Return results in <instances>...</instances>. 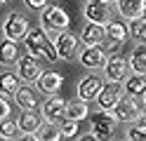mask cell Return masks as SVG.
Returning a JSON list of instances; mask_svg holds the SVG:
<instances>
[{"label": "cell", "instance_id": "obj_1", "mask_svg": "<svg viewBox=\"0 0 146 141\" xmlns=\"http://www.w3.org/2000/svg\"><path fill=\"white\" fill-rule=\"evenodd\" d=\"M24 42H26V50H29V54L33 56H38V59H45V61H59V52H57V47H54V42L47 38V31L40 26V28H31L29 35L24 38Z\"/></svg>", "mask_w": 146, "mask_h": 141}, {"label": "cell", "instance_id": "obj_2", "mask_svg": "<svg viewBox=\"0 0 146 141\" xmlns=\"http://www.w3.org/2000/svg\"><path fill=\"white\" fill-rule=\"evenodd\" d=\"M40 26L47 33H61L71 26V17L59 5H47L45 9H40Z\"/></svg>", "mask_w": 146, "mask_h": 141}, {"label": "cell", "instance_id": "obj_3", "mask_svg": "<svg viewBox=\"0 0 146 141\" xmlns=\"http://www.w3.org/2000/svg\"><path fill=\"white\" fill-rule=\"evenodd\" d=\"M113 113L118 115V120H120V122H127V125H132V122H137L139 118H144V108H141V103L137 101V97H132V94H127V97H120V101L115 103Z\"/></svg>", "mask_w": 146, "mask_h": 141}, {"label": "cell", "instance_id": "obj_4", "mask_svg": "<svg viewBox=\"0 0 146 141\" xmlns=\"http://www.w3.org/2000/svg\"><path fill=\"white\" fill-rule=\"evenodd\" d=\"M118 122H120V120H118V115L113 111L102 108V111H97L92 115V132H97L99 139H106V136L113 134V129L118 127Z\"/></svg>", "mask_w": 146, "mask_h": 141}, {"label": "cell", "instance_id": "obj_5", "mask_svg": "<svg viewBox=\"0 0 146 141\" xmlns=\"http://www.w3.org/2000/svg\"><path fill=\"white\" fill-rule=\"evenodd\" d=\"M29 31H31V26H29V21L19 14V12H10L7 14V19H5V24H3V35H7V38H12V40H24L26 35H29Z\"/></svg>", "mask_w": 146, "mask_h": 141}, {"label": "cell", "instance_id": "obj_6", "mask_svg": "<svg viewBox=\"0 0 146 141\" xmlns=\"http://www.w3.org/2000/svg\"><path fill=\"white\" fill-rule=\"evenodd\" d=\"M130 59H123L120 54H111L106 59V66H104V75L106 80H113V82H125L127 73H130Z\"/></svg>", "mask_w": 146, "mask_h": 141}, {"label": "cell", "instance_id": "obj_7", "mask_svg": "<svg viewBox=\"0 0 146 141\" xmlns=\"http://www.w3.org/2000/svg\"><path fill=\"white\" fill-rule=\"evenodd\" d=\"M66 111H68V101L59 97V94H50L47 99L42 101V118L50 120V122H59L66 118Z\"/></svg>", "mask_w": 146, "mask_h": 141}, {"label": "cell", "instance_id": "obj_8", "mask_svg": "<svg viewBox=\"0 0 146 141\" xmlns=\"http://www.w3.org/2000/svg\"><path fill=\"white\" fill-rule=\"evenodd\" d=\"M17 73H19V78L26 80V82H38V78L42 75V66L38 64V56H33V54L19 56V61H17Z\"/></svg>", "mask_w": 146, "mask_h": 141}, {"label": "cell", "instance_id": "obj_9", "mask_svg": "<svg viewBox=\"0 0 146 141\" xmlns=\"http://www.w3.org/2000/svg\"><path fill=\"white\" fill-rule=\"evenodd\" d=\"M54 47H57V52H59V59L68 61V59H73V56L78 54V35H73L66 28V31L57 33V38H54Z\"/></svg>", "mask_w": 146, "mask_h": 141}, {"label": "cell", "instance_id": "obj_10", "mask_svg": "<svg viewBox=\"0 0 146 141\" xmlns=\"http://www.w3.org/2000/svg\"><path fill=\"white\" fill-rule=\"evenodd\" d=\"M80 56V64L85 68H104L106 66V50L102 45H85V50L78 54Z\"/></svg>", "mask_w": 146, "mask_h": 141}, {"label": "cell", "instance_id": "obj_11", "mask_svg": "<svg viewBox=\"0 0 146 141\" xmlns=\"http://www.w3.org/2000/svg\"><path fill=\"white\" fill-rule=\"evenodd\" d=\"M120 97H123V87H120V82L106 80V85L102 87V92H99V97H97V103H99V108L113 111V108H115V103L120 101Z\"/></svg>", "mask_w": 146, "mask_h": 141}, {"label": "cell", "instance_id": "obj_12", "mask_svg": "<svg viewBox=\"0 0 146 141\" xmlns=\"http://www.w3.org/2000/svg\"><path fill=\"white\" fill-rule=\"evenodd\" d=\"M85 19L87 21H97V24H108L111 21V3H106V0H87Z\"/></svg>", "mask_w": 146, "mask_h": 141}, {"label": "cell", "instance_id": "obj_13", "mask_svg": "<svg viewBox=\"0 0 146 141\" xmlns=\"http://www.w3.org/2000/svg\"><path fill=\"white\" fill-rule=\"evenodd\" d=\"M102 87H104V78H102V75H94V73L87 75V78H83V80H80V85H78V99L92 101V99L99 97Z\"/></svg>", "mask_w": 146, "mask_h": 141}, {"label": "cell", "instance_id": "obj_14", "mask_svg": "<svg viewBox=\"0 0 146 141\" xmlns=\"http://www.w3.org/2000/svg\"><path fill=\"white\" fill-rule=\"evenodd\" d=\"M85 45H102L106 40V24H97V21H85L83 31H80Z\"/></svg>", "mask_w": 146, "mask_h": 141}, {"label": "cell", "instance_id": "obj_15", "mask_svg": "<svg viewBox=\"0 0 146 141\" xmlns=\"http://www.w3.org/2000/svg\"><path fill=\"white\" fill-rule=\"evenodd\" d=\"M64 85V75L61 73H54V71H42V75L38 78V89L42 94H57Z\"/></svg>", "mask_w": 146, "mask_h": 141}, {"label": "cell", "instance_id": "obj_16", "mask_svg": "<svg viewBox=\"0 0 146 141\" xmlns=\"http://www.w3.org/2000/svg\"><path fill=\"white\" fill-rule=\"evenodd\" d=\"M118 12L120 17H125L127 21H132L137 17H144V9H146V0H118Z\"/></svg>", "mask_w": 146, "mask_h": 141}, {"label": "cell", "instance_id": "obj_17", "mask_svg": "<svg viewBox=\"0 0 146 141\" xmlns=\"http://www.w3.org/2000/svg\"><path fill=\"white\" fill-rule=\"evenodd\" d=\"M19 61V47H17V40L12 38H3L0 40V64L3 66H12Z\"/></svg>", "mask_w": 146, "mask_h": 141}, {"label": "cell", "instance_id": "obj_18", "mask_svg": "<svg viewBox=\"0 0 146 141\" xmlns=\"http://www.w3.org/2000/svg\"><path fill=\"white\" fill-rule=\"evenodd\" d=\"M125 92L132 97H144L146 92V75L144 73H132L125 78Z\"/></svg>", "mask_w": 146, "mask_h": 141}, {"label": "cell", "instance_id": "obj_19", "mask_svg": "<svg viewBox=\"0 0 146 141\" xmlns=\"http://www.w3.org/2000/svg\"><path fill=\"white\" fill-rule=\"evenodd\" d=\"M21 87V78L19 73H0V94H5V97H10V94H17V89Z\"/></svg>", "mask_w": 146, "mask_h": 141}, {"label": "cell", "instance_id": "obj_20", "mask_svg": "<svg viewBox=\"0 0 146 141\" xmlns=\"http://www.w3.org/2000/svg\"><path fill=\"white\" fill-rule=\"evenodd\" d=\"M40 125H42V122H40V118L33 113V108H31V111H21V115H19V127H21L24 134H35Z\"/></svg>", "mask_w": 146, "mask_h": 141}, {"label": "cell", "instance_id": "obj_21", "mask_svg": "<svg viewBox=\"0 0 146 141\" xmlns=\"http://www.w3.org/2000/svg\"><path fill=\"white\" fill-rule=\"evenodd\" d=\"M14 101H17V106H19L21 111H31V108H35V103H38L35 92L31 87H19L17 94H14Z\"/></svg>", "mask_w": 146, "mask_h": 141}, {"label": "cell", "instance_id": "obj_22", "mask_svg": "<svg viewBox=\"0 0 146 141\" xmlns=\"http://www.w3.org/2000/svg\"><path fill=\"white\" fill-rule=\"evenodd\" d=\"M130 68L132 73H144L146 75V45H137L134 52L130 54Z\"/></svg>", "mask_w": 146, "mask_h": 141}, {"label": "cell", "instance_id": "obj_23", "mask_svg": "<svg viewBox=\"0 0 146 141\" xmlns=\"http://www.w3.org/2000/svg\"><path fill=\"white\" fill-rule=\"evenodd\" d=\"M19 136H21L19 120H10V118L0 120V139H5V141H14V139H19Z\"/></svg>", "mask_w": 146, "mask_h": 141}, {"label": "cell", "instance_id": "obj_24", "mask_svg": "<svg viewBox=\"0 0 146 141\" xmlns=\"http://www.w3.org/2000/svg\"><path fill=\"white\" fill-rule=\"evenodd\" d=\"M35 139L38 141H57L61 139V127H57V122H45V125L38 127V132H35Z\"/></svg>", "mask_w": 146, "mask_h": 141}, {"label": "cell", "instance_id": "obj_25", "mask_svg": "<svg viewBox=\"0 0 146 141\" xmlns=\"http://www.w3.org/2000/svg\"><path fill=\"white\" fill-rule=\"evenodd\" d=\"M90 101H83V99H78V101H68V111H66V118L68 120H85L90 115V106H87Z\"/></svg>", "mask_w": 146, "mask_h": 141}, {"label": "cell", "instance_id": "obj_26", "mask_svg": "<svg viewBox=\"0 0 146 141\" xmlns=\"http://www.w3.org/2000/svg\"><path fill=\"white\" fill-rule=\"evenodd\" d=\"M106 38L125 42L127 38H130V28H125V24H120V21H108L106 24Z\"/></svg>", "mask_w": 146, "mask_h": 141}, {"label": "cell", "instance_id": "obj_27", "mask_svg": "<svg viewBox=\"0 0 146 141\" xmlns=\"http://www.w3.org/2000/svg\"><path fill=\"white\" fill-rule=\"evenodd\" d=\"M130 38L137 42H146V17H137L130 21Z\"/></svg>", "mask_w": 146, "mask_h": 141}, {"label": "cell", "instance_id": "obj_28", "mask_svg": "<svg viewBox=\"0 0 146 141\" xmlns=\"http://www.w3.org/2000/svg\"><path fill=\"white\" fill-rule=\"evenodd\" d=\"M127 139L130 141H146V118H139L137 122H132L127 129Z\"/></svg>", "mask_w": 146, "mask_h": 141}, {"label": "cell", "instance_id": "obj_29", "mask_svg": "<svg viewBox=\"0 0 146 141\" xmlns=\"http://www.w3.org/2000/svg\"><path fill=\"white\" fill-rule=\"evenodd\" d=\"M76 136H78V120L64 118V125H61V139H76Z\"/></svg>", "mask_w": 146, "mask_h": 141}, {"label": "cell", "instance_id": "obj_30", "mask_svg": "<svg viewBox=\"0 0 146 141\" xmlns=\"http://www.w3.org/2000/svg\"><path fill=\"white\" fill-rule=\"evenodd\" d=\"M10 111H12V106H10V101L5 99V94H0V120L10 118Z\"/></svg>", "mask_w": 146, "mask_h": 141}, {"label": "cell", "instance_id": "obj_31", "mask_svg": "<svg viewBox=\"0 0 146 141\" xmlns=\"http://www.w3.org/2000/svg\"><path fill=\"white\" fill-rule=\"evenodd\" d=\"M24 3H26L29 9H45L50 5V0H24Z\"/></svg>", "mask_w": 146, "mask_h": 141}, {"label": "cell", "instance_id": "obj_32", "mask_svg": "<svg viewBox=\"0 0 146 141\" xmlns=\"http://www.w3.org/2000/svg\"><path fill=\"white\" fill-rule=\"evenodd\" d=\"M120 45H123V42H118V40H111V38H106V47H104V50H106V52H111V54H115L118 50H120Z\"/></svg>", "mask_w": 146, "mask_h": 141}, {"label": "cell", "instance_id": "obj_33", "mask_svg": "<svg viewBox=\"0 0 146 141\" xmlns=\"http://www.w3.org/2000/svg\"><path fill=\"white\" fill-rule=\"evenodd\" d=\"M144 106H146V92H144Z\"/></svg>", "mask_w": 146, "mask_h": 141}, {"label": "cell", "instance_id": "obj_34", "mask_svg": "<svg viewBox=\"0 0 146 141\" xmlns=\"http://www.w3.org/2000/svg\"><path fill=\"white\" fill-rule=\"evenodd\" d=\"M106 3H118V0H106Z\"/></svg>", "mask_w": 146, "mask_h": 141}, {"label": "cell", "instance_id": "obj_35", "mask_svg": "<svg viewBox=\"0 0 146 141\" xmlns=\"http://www.w3.org/2000/svg\"><path fill=\"white\" fill-rule=\"evenodd\" d=\"M5 3H7V0H0V5H5Z\"/></svg>", "mask_w": 146, "mask_h": 141}, {"label": "cell", "instance_id": "obj_36", "mask_svg": "<svg viewBox=\"0 0 146 141\" xmlns=\"http://www.w3.org/2000/svg\"><path fill=\"white\" fill-rule=\"evenodd\" d=\"M144 118H146V113H144Z\"/></svg>", "mask_w": 146, "mask_h": 141}]
</instances>
